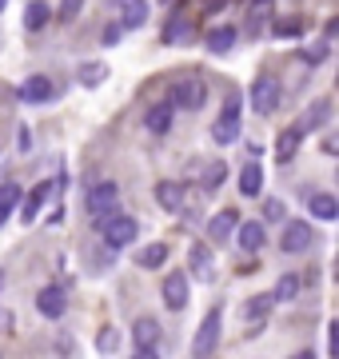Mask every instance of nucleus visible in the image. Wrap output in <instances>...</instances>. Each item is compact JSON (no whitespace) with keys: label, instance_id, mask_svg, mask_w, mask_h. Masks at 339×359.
<instances>
[{"label":"nucleus","instance_id":"f257e3e1","mask_svg":"<svg viewBox=\"0 0 339 359\" xmlns=\"http://www.w3.org/2000/svg\"><path fill=\"white\" fill-rule=\"evenodd\" d=\"M96 228H100V236H104V244L112 248V252H120V248L136 244V236H140V224H136L132 216H124L120 208L112 212V216H104V219H100Z\"/></svg>","mask_w":339,"mask_h":359},{"label":"nucleus","instance_id":"f03ea898","mask_svg":"<svg viewBox=\"0 0 339 359\" xmlns=\"http://www.w3.org/2000/svg\"><path fill=\"white\" fill-rule=\"evenodd\" d=\"M84 208H88V216L100 224L104 216H112L120 208V188H116V180H96L88 192H84Z\"/></svg>","mask_w":339,"mask_h":359},{"label":"nucleus","instance_id":"7ed1b4c3","mask_svg":"<svg viewBox=\"0 0 339 359\" xmlns=\"http://www.w3.org/2000/svg\"><path fill=\"white\" fill-rule=\"evenodd\" d=\"M160 339H164V327H160L156 316H136V323H132V344H136V355L152 359L160 351Z\"/></svg>","mask_w":339,"mask_h":359},{"label":"nucleus","instance_id":"20e7f679","mask_svg":"<svg viewBox=\"0 0 339 359\" xmlns=\"http://www.w3.org/2000/svg\"><path fill=\"white\" fill-rule=\"evenodd\" d=\"M208 100V84L200 76H184L172 84V108H184V112H200Z\"/></svg>","mask_w":339,"mask_h":359},{"label":"nucleus","instance_id":"39448f33","mask_svg":"<svg viewBox=\"0 0 339 359\" xmlns=\"http://www.w3.org/2000/svg\"><path fill=\"white\" fill-rule=\"evenodd\" d=\"M220 332H223V308H212L196 327V339H192V355H212L216 344H220Z\"/></svg>","mask_w":339,"mask_h":359},{"label":"nucleus","instance_id":"423d86ee","mask_svg":"<svg viewBox=\"0 0 339 359\" xmlns=\"http://www.w3.org/2000/svg\"><path fill=\"white\" fill-rule=\"evenodd\" d=\"M212 140H216V144H232V140H240V92H228L220 120L212 124Z\"/></svg>","mask_w":339,"mask_h":359},{"label":"nucleus","instance_id":"0eeeda50","mask_svg":"<svg viewBox=\"0 0 339 359\" xmlns=\"http://www.w3.org/2000/svg\"><path fill=\"white\" fill-rule=\"evenodd\" d=\"M160 295H164V308H168V311H184V308H188V304H192V283H188V271H172V276H164Z\"/></svg>","mask_w":339,"mask_h":359},{"label":"nucleus","instance_id":"6e6552de","mask_svg":"<svg viewBox=\"0 0 339 359\" xmlns=\"http://www.w3.org/2000/svg\"><path fill=\"white\" fill-rule=\"evenodd\" d=\"M312 244H315L312 224H307V219H287L284 236H279V248H284L287 256H300V252H307Z\"/></svg>","mask_w":339,"mask_h":359},{"label":"nucleus","instance_id":"1a4fd4ad","mask_svg":"<svg viewBox=\"0 0 339 359\" xmlns=\"http://www.w3.org/2000/svg\"><path fill=\"white\" fill-rule=\"evenodd\" d=\"M188 280H216V244H192L188 252Z\"/></svg>","mask_w":339,"mask_h":359},{"label":"nucleus","instance_id":"9d476101","mask_svg":"<svg viewBox=\"0 0 339 359\" xmlns=\"http://www.w3.org/2000/svg\"><path fill=\"white\" fill-rule=\"evenodd\" d=\"M279 104H284V92H279V84H275L272 76H260L251 84V108L260 116H275Z\"/></svg>","mask_w":339,"mask_h":359},{"label":"nucleus","instance_id":"9b49d317","mask_svg":"<svg viewBox=\"0 0 339 359\" xmlns=\"http://www.w3.org/2000/svg\"><path fill=\"white\" fill-rule=\"evenodd\" d=\"M53 200V180H44V184H36L28 196H20V204H16V212H20V224H36L40 212H44V204Z\"/></svg>","mask_w":339,"mask_h":359},{"label":"nucleus","instance_id":"f8f14e48","mask_svg":"<svg viewBox=\"0 0 339 359\" xmlns=\"http://www.w3.org/2000/svg\"><path fill=\"white\" fill-rule=\"evenodd\" d=\"M36 311L44 316V320H60V316L68 311V292L60 287V283L40 287V292H36Z\"/></svg>","mask_w":339,"mask_h":359},{"label":"nucleus","instance_id":"ddd939ff","mask_svg":"<svg viewBox=\"0 0 339 359\" xmlns=\"http://www.w3.org/2000/svg\"><path fill=\"white\" fill-rule=\"evenodd\" d=\"M53 92H56L53 80L36 72V76H28L25 84L16 88V96H20V104H48V100H53Z\"/></svg>","mask_w":339,"mask_h":359},{"label":"nucleus","instance_id":"4468645a","mask_svg":"<svg viewBox=\"0 0 339 359\" xmlns=\"http://www.w3.org/2000/svg\"><path fill=\"white\" fill-rule=\"evenodd\" d=\"M235 224H240V212H232V208L216 212V216L208 219V244H228L232 231H235Z\"/></svg>","mask_w":339,"mask_h":359},{"label":"nucleus","instance_id":"2eb2a0df","mask_svg":"<svg viewBox=\"0 0 339 359\" xmlns=\"http://www.w3.org/2000/svg\"><path fill=\"white\" fill-rule=\"evenodd\" d=\"M327 120H331V100L319 96V100H312L307 108H303V120L296 124V128L300 132H319V128H327Z\"/></svg>","mask_w":339,"mask_h":359},{"label":"nucleus","instance_id":"dca6fc26","mask_svg":"<svg viewBox=\"0 0 339 359\" xmlns=\"http://www.w3.org/2000/svg\"><path fill=\"white\" fill-rule=\"evenodd\" d=\"M172 120H176V108H172V100H160V104H152V108L144 112V128L152 132V136H164V132L172 128Z\"/></svg>","mask_w":339,"mask_h":359},{"label":"nucleus","instance_id":"f3484780","mask_svg":"<svg viewBox=\"0 0 339 359\" xmlns=\"http://www.w3.org/2000/svg\"><path fill=\"white\" fill-rule=\"evenodd\" d=\"M160 36H164V44H188V40L196 36V20H188L184 13H172Z\"/></svg>","mask_w":339,"mask_h":359},{"label":"nucleus","instance_id":"a211bd4d","mask_svg":"<svg viewBox=\"0 0 339 359\" xmlns=\"http://www.w3.org/2000/svg\"><path fill=\"white\" fill-rule=\"evenodd\" d=\"M232 236H240V248H244V252H260V248L268 244V231H263L260 219H240Z\"/></svg>","mask_w":339,"mask_h":359},{"label":"nucleus","instance_id":"6ab92c4d","mask_svg":"<svg viewBox=\"0 0 339 359\" xmlns=\"http://www.w3.org/2000/svg\"><path fill=\"white\" fill-rule=\"evenodd\" d=\"M156 200L164 212H184V200H188V192H184L180 180H160L156 184Z\"/></svg>","mask_w":339,"mask_h":359},{"label":"nucleus","instance_id":"aec40b11","mask_svg":"<svg viewBox=\"0 0 339 359\" xmlns=\"http://www.w3.org/2000/svg\"><path fill=\"white\" fill-rule=\"evenodd\" d=\"M300 144H303V132L300 128H284L279 132V136H275V164H287V160H291V156L300 152Z\"/></svg>","mask_w":339,"mask_h":359},{"label":"nucleus","instance_id":"412c9836","mask_svg":"<svg viewBox=\"0 0 339 359\" xmlns=\"http://www.w3.org/2000/svg\"><path fill=\"white\" fill-rule=\"evenodd\" d=\"M235 184H240V196H244V200L260 196V192H263V168L256 164V160H251V164H244V168H240V180H235Z\"/></svg>","mask_w":339,"mask_h":359},{"label":"nucleus","instance_id":"4be33fe9","mask_svg":"<svg viewBox=\"0 0 339 359\" xmlns=\"http://www.w3.org/2000/svg\"><path fill=\"white\" fill-rule=\"evenodd\" d=\"M148 0H120V25L124 28H144L148 25Z\"/></svg>","mask_w":339,"mask_h":359},{"label":"nucleus","instance_id":"5701e85b","mask_svg":"<svg viewBox=\"0 0 339 359\" xmlns=\"http://www.w3.org/2000/svg\"><path fill=\"white\" fill-rule=\"evenodd\" d=\"M300 287H303L300 271H284V276L275 280V287H272V299H275V304H291V299L300 295Z\"/></svg>","mask_w":339,"mask_h":359},{"label":"nucleus","instance_id":"b1692460","mask_svg":"<svg viewBox=\"0 0 339 359\" xmlns=\"http://www.w3.org/2000/svg\"><path fill=\"white\" fill-rule=\"evenodd\" d=\"M235 40H240V32H235L232 25H216V28H208V52H216V56L232 52V48H235Z\"/></svg>","mask_w":339,"mask_h":359},{"label":"nucleus","instance_id":"393cba45","mask_svg":"<svg viewBox=\"0 0 339 359\" xmlns=\"http://www.w3.org/2000/svg\"><path fill=\"white\" fill-rule=\"evenodd\" d=\"M307 212H312L315 219H335L339 216V200L331 192H312L307 196Z\"/></svg>","mask_w":339,"mask_h":359},{"label":"nucleus","instance_id":"a878e982","mask_svg":"<svg viewBox=\"0 0 339 359\" xmlns=\"http://www.w3.org/2000/svg\"><path fill=\"white\" fill-rule=\"evenodd\" d=\"M76 80L84 84V88H100L108 80V65L104 60H84V65L76 68Z\"/></svg>","mask_w":339,"mask_h":359},{"label":"nucleus","instance_id":"bb28decb","mask_svg":"<svg viewBox=\"0 0 339 359\" xmlns=\"http://www.w3.org/2000/svg\"><path fill=\"white\" fill-rule=\"evenodd\" d=\"M272 308H275L272 292H263V295H251L248 304H244V320H248V323H263Z\"/></svg>","mask_w":339,"mask_h":359},{"label":"nucleus","instance_id":"cd10ccee","mask_svg":"<svg viewBox=\"0 0 339 359\" xmlns=\"http://www.w3.org/2000/svg\"><path fill=\"white\" fill-rule=\"evenodd\" d=\"M303 28H307L303 16H279V20H272V36L275 40H296V36H303Z\"/></svg>","mask_w":339,"mask_h":359},{"label":"nucleus","instance_id":"c85d7f7f","mask_svg":"<svg viewBox=\"0 0 339 359\" xmlns=\"http://www.w3.org/2000/svg\"><path fill=\"white\" fill-rule=\"evenodd\" d=\"M168 264V244H148L136 252V268H164Z\"/></svg>","mask_w":339,"mask_h":359},{"label":"nucleus","instance_id":"c756f323","mask_svg":"<svg viewBox=\"0 0 339 359\" xmlns=\"http://www.w3.org/2000/svg\"><path fill=\"white\" fill-rule=\"evenodd\" d=\"M48 20H53V8H48L44 0H32V4L25 8V28H28V32H40Z\"/></svg>","mask_w":339,"mask_h":359},{"label":"nucleus","instance_id":"7c9ffc66","mask_svg":"<svg viewBox=\"0 0 339 359\" xmlns=\"http://www.w3.org/2000/svg\"><path fill=\"white\" fill-rule=\"evenodd\" d=\"M223 176H228V164H223V160H208V164H204V176H200L204 192H220Z\"/></svg>","mask_w":339,"mask_h":359},{"label":"nucleus","instance_id":"2f4dec72","mask_svg":"<svg viewBox=\"0 0 339 359\" xmlns=\"http://www.w3.org/2000/svg\"><path fill=\"white\" fill-rule=\"evenodd\" d=\"M275 8V0H248V36L260 32V25L268 20V13Z\"/></svg>","mask_w":339,"mask_h":359},{"label":"nucleus","instance_id":"473e14b6","mask_svg":"<svg viewBox=\"0 0 339 359\" xmlns=\"http://www.w3.org/2000/svg\"><path fill=\"white\" fill-rule=\"evenodd\" d=\"M120 339H124V335H120V327H112V323H108V327H100V335H96V351H100V355H116Z\"/></svg>","mask_w":339,"mask_h":359},{"label":"nucleus","instance_id":"72a5a7b5","mask_svg":"<svg viewBox=\"0 0 339 359\" xmlns=\"http://www.w3.org/2000/svg\"><path fill=\"white\" fill-rule=\"evenodd\" d=\"M327 52H331V40L324 36V40H315L312 48H303V52H300V60H303V65H324Z\"/></svg>","mask_w":339,"mask_h":359},{"label":"nucleus","instance_id":"f704fd0d","mask_svg":"<svg viewBox=\"0 0 339 359\" xmlns=\"http://www.w3.org/2000/svg\"><path fill=\"white\" fill-rule=\"evenodd\" d=\"M20 184L16 180H8V184H0V208H8V212H16V204H20Z\"/></svg>","mask_w":339,"mask_h":359},{"label":"nucleus","instance_id":"c9c22d12","mask_svg":"<svg viewBox=\"0 0 339 359\" xmlns=\"http://www.w3.org/2000/svg\"><path fill=\"white\" fill-rule=\"evenodd\" d=\"M263 219H268V224H284V219H287V204H284V200H263Z\"/></svg>","mask_w":339,"mask_h":359},{"label":"nucleus","instance_id":"e433bc0d","mask_svg":"<svg viewBox=\"0 0 339 359\" xmlns=\"http://www.w3.org/2000/svg\"><path fill=\"white\" fill-rule=\"evenodd\" d=\"M80 8H84V0H60V8H56V20H76L80 16Z\"/></svg>","mask_w":339,"mask_h":359},{"label":"nucleus","instance_id":"4c0bfd02","mask_svg":"<svg viewBox=\"0 0 339 359\" xmlns=\"http://www.w3.org/2000/svg\"><path fill=\"white\" fill-rule=\"evenodd\" d=\"M327 355H339V323H327Z\"/></svg>","mask_w":339,"mask_h":359},{"label":"nucleus","instance_id":"58836bf2","mask_svg":"<svg viewBox=\"0 0 339 359\" xmlns=\"http://www.w3.org/2000/svg\"><path fill=\"white\" fill-rule=\"evenodd\" d=\"M120 36H124V25H108L104 32H100V40H104L108 48H112V44H120Z\"/></svg>","mask_w":339,"mask_h":359},{"label":"nucleus","instance_id":"ea45409f","mask_svg":"<svg viewBox=\"0 0 339 359\" xmlns=\"http://www.w3.org/2000/svg\"><path fill=\"white\" fill-rule=\"evenodd\" d=\"M28 140H32V136H28V128H16V144H20V152H28Z\"/></svg>","mask_w":339,"mask_h":359},{"label":"nucleus","instance_id":"a19ab883","mask_svg":"<svg viewBox=\"0 0 339 359\" xmlns=\"http://www.w3.org/2000/svg\"><path fill=\"white\" fill-rule=\"evenodd\" d=\"M324 152H327V156H335V152H339V144H335V136H327V140H324Z\"/></svg>","mask_w":339,"mask_h":359},{"label":"nucleus","instance_id":"79ce46f5","mask_svg":"<svg viewBox=\"0 0 339 359\" xmlns=\"http://www.w3.org/2000/svg\"><path fill=\"white\" fill-rule=\"evenodd\" d=\"M4 8H8V0H0V13H4Z\"/></svg>","mask_w":339,"mask_h":359},{"label":"nucleus","instance_id":"37998d69","mask_svg":"<svg viewBox=\"0 0 339 359\" xmlns=\"http://www.w3.org/2000/svg\"><path fill=\"white\" fill-rule=\"evenodd\" d=\"M0 287H4V271H0Z\"/></svg>","mask_w":339,"mask_h":359}]
</instances>
